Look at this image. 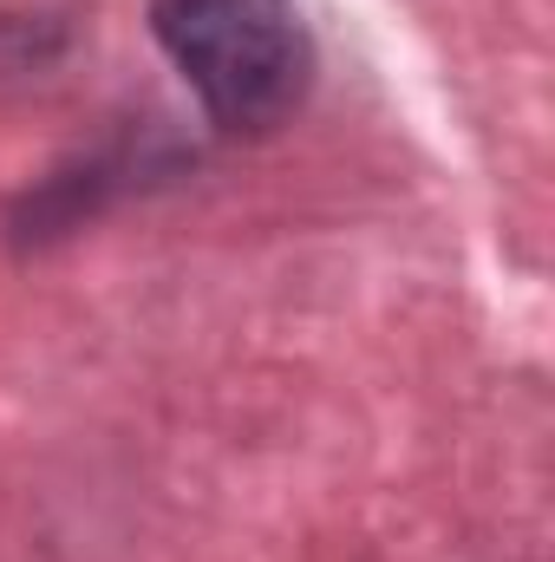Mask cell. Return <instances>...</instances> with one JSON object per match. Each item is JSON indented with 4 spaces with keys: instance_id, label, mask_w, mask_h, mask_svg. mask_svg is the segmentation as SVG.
Wrapping results in <instances>:
<instances>
[{
    "instance_id": "obj_1",
    "label": "cell",
    "mask_w": 555,
    "mask_h": 562,
    "mask_svg": "<svg viewBox=\"0 0 555 562\" xmlns=\"http://www.w3.org/2000/svg\"><path fill=\"white\" fill-rule=\"evenodd\" d=\"M150 33L223 132H275L314 86V40L294 0H157Z\"/></svg>"
}]
</instances>
